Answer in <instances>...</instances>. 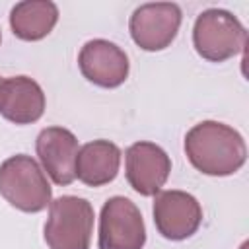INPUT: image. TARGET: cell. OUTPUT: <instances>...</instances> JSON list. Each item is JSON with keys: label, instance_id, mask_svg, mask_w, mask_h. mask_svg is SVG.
Here are the masks:
<instances>
[{"label": "cell", "instance_id": "9a60e30c", "mask_svg": "<svg viewBox=\"0 0 249 249\" xmlns=\"http://www.w3.org/2000/svg\"><path fill=\"white\" fill-rule=\"evenodd\" d=\"M0 84H2V78H0Z\"/></svg>", "mask_w": 249, "mask_h": 249}, {"label": "cell", "instance_id": "9c48e42d", "mask_svg": "<svg viewBox=\"0 0 249 249\" xmlns=\"http://www.w3.org/2000/svg\"><path fill=\"white\" fill-rule=\"evenodd\" d=\"M78 66L84 78L99 88H119L128 78L126 53L107 39L88 41L78 54Z\"/></svg>", "mask_w": 249, "mask_h": 249}, {"label": "cell", "instance_id": "52a82bcc", "mask_svg": "<svg viewBox=\"0 0 249 249\" xmlns=\"http://www.w3.org/2000/svg\"><path fill=\"white\" fill-rule=\"evenodd\" d=\"M154 196V224L161 237L183 241L196 233L202 222V208L193 195L185 191H161Z\"/></svg>", "mask_w": 249, "mask_h": 249}, {"label": "cell", "instance_id": "ba28073f", "mask_svg": "<svg viewBox=\"0 0 249 249\" xmlns=\"http://www.w3.org/2000/svg\"><path fill=\"white\" fill-rule=\"evenodd\" d=\"M126 181L142 196H154L160 193L171 171V160L165 150L154 142H134L124 152Z\"/></svg>", "mask_w": 249, "mask_h": 249}, {"label": "cell", "instance_id": "8fae6325", "mask_svg": "<svg viewBox=\"0 0 249 249\" xmlns=\"http://www.w3.org/2000/svg\"><path fill=\"white\" fill-rule=\"evenodd\" d=\"M45 113V93L29 76H12L0 84V115L14 124L37 123Z\"/></svg>", "mask_w": 249, "mask_h": 249}, {"label": "cell", "instance_id": "30bf717a", "mask_svg": "<svg viewBox=\"0 0 249 249\" xmlns=\"http://www.w3.org/2000/svg\"><path fill=\"white\" fill-rule=\"evenodd\" d=\"M37 156L56 185H70L76 179L78 140L64 126H47L35 140Z\"/></svg>", "mask_w": 249, "mask_h": 249}, {"label": "cell", "instance_id": "7a4b0ae2", "mask_svg": "<svg viewBox=\"0 0 249 249\" xmlns=\"http://www.w3.org/2000/svg\"><path fill=\"white\" fill-rule=\"evenodd\" d=\"M0 195L14 208L35 214L51 204L53 191L41 165L27 154H16L0 163Z\"/></svg>", "mask_w": 249, "mask_h": 249}, {"label": "cell", "instance_id": "6da1fadb", "mask_svg": "<svg viewBox=\"0 0 249 249\" xmlns=\"http://www.w3.org/2000/svg\"><path fill=\"white\" fill-rule=\"evenodd\" d=\"M185 154L200 173L226 177L241 169L247 160V146L233 126L218 121H202L187 132Z\"/></svg>", "mask_w": 249, "mask_h": 249}, {"label": "cell", "instance_id": "3957f363", "mask_svg": "<svg viewBox=\"0 0 249 249\" xmlns=\"http://www.w3.org/2000/svg\"><path fill=\"white\" fill-rule=\"evenodd\" d=\"M93 218L91 202L82 196L64 195L51 200L45 224L49 249H89Z\"/></svg>", "mask_w": 249, "mask_h": 249}, {"label": "cell", "instance_id": "277c9868", "mask_svg": "<svg viewBox=\"0 0 249 249\" xmlns=\"http://www.w3.org/2000/svg\"><path fill=\"white\" fill-rule=\"evenodd\" d=\"M245 41V27L228 10L208 8L195 19L193 45L196 53L210 62H224L235 56L243 51Z\"/></svg>", "mask_w": 249, "mask_h": 249}, {"label": "cell", "instance_id": "5b68a950", "mask_svg": "<svg viewBox=\"0 0 249 249\" xmlns=\"http://www.w3.org/2000/svg\"><path fill=\"white\" fill-rule=\"evenodd\" d=\"M146 228L138 206L126 196H111L99 214V249H142Z\"/></svg>", "mask_w": 249, "mask_h": 249}, {"label": "cell", "instance_id": "4fadbf2b", "mask_svg": "<svg viewBox=\"0 0 249 249\" xmlns=\"http://www.w3.org/2000/svg\"><path fill=\"white\" fill-rule=\"evenodd\" d=\"M58 21V8L51 0H23L10 12V25L16 37L39 41L47 37Z\"/></svg>", "mask_w": 249, "mask_h": 249}, {"label": "cell", "instance_id": "7c38bea8", "mask_svg": "<svg viewBox=\"0 0 249 249\" xmlns=\"http://www.w3.org/2000/svg\"><path fill=\"white\" fill-rule=\"evenodd\" d=\"M121 167V150L109 140H91L78 150L76 177L88 187L111 183Z\"/></svg>", "mask_w": 249, "mask_h": 249}, {"label": "cell", "instance_id": "5bb4252c", "mask_svg": "<svg viewBox=\"0 0 249 249\" xmlns=\"http://www.w3.org/2000/svg\"><path fill=\"white\" fill-rule=\"evenodd\" d=\"M0 41H2V33H0Z\"/></svg>", "mask_w": 249, "mask_h": 249}, {"label": "cell", "instance_id": "8992f818", "mask_svg": "<svg viewBox=\"0 0 249 249\" xmlns=\"http://www.w3.org/2000/svg\"><path fill=\"white\" fill-rule=\"evenodd\" d=\"M181 19V8L173 2L142 4L130 16V37L144 51H163L173 43Z\"/></svg>", "mask_w": 249, "mask_h": 249}]
</instances>
